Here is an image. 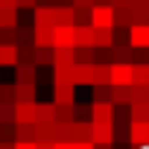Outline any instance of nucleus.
<instances>
[{"mask_svg":"<svg viewBox=\"0 0 149 149\" xmlns=\"http://www.w3.org/2000/svg\"><path fill=\"white\" fill-rule=\"evenodd\" d=\"M129 140L134 146H146L149 143V120H132L129 126Z\"/></svg>","mask_w":149,"mask_h":149,"instance_id":"obj_4","label":"nucleus"},{"mask_svg":"<svg viewBox=\"0 0 149 149\" xmlns=\"http://www.w3.org/2000/svg\"><path fill=\"white\" fill-rule=\"evenodd\" d=\"M15 149H38L35 140H15Z\"/></svg>","mask_w":149,"mask_h":149,"instance_id":"obj_28","label":"nucleus"},{"mask_svg":"<svg viewBox=\"0 0 149 149\" xmlns=\"http://www.w3.org/2000/svg\"><path fill=\"white\" fill-rule=\"evenodd\" d=\"M35 26H56L53 6H35Z\"/></svg>","mask_w":149,"mask_h":149,"instance_id":"obj_17","label":"nucleus"},{"mask_svg":"<svg viewBox=\"0 0 149 149\" xmlns=\"http://www.w3.org/2000/svg\"><path fill=\"white\" fill-rule=\"evenodd\" d=\"M91 140L94 143H111L114 140V126L111 123H91Z\"/></svg>","mask_w":149,"mask_h":149,"instance_id":"obj_9","label":"nucleus"},{"mask_svg":"<svg viewBox=\"0 0 149 149\" xmlns=\"http://www.w3.org/2000/svg\"><path fill=\"white\" fill-rule=\"evenodd\" d=\"M15 123H35V102H15Z\"/></svg>","mask_w":149,"mask_h":149,"instance_id":"obj_12","label":"nucleus"},{"mask_svg":"<svg viewBox=\"0 0 149 149\" xmlns=\"http://www.w3.org/2000/svg\"><path fill=\"white\" fill-rule=\"evenodd\" d=\"M53 18H56V26L76 24V9L73 6H53Z\"/></svg>","mask_w":149,"mask_h":149,"instance_id":"obj_14","label":"nucleus"},{"mask_svg":"<svg viewBox=\"0 0 149 149\" xmlns=\"http://www.w3.org/2000/svg\"><path fill=\"white\" fill-rule=\"evenodd\" d=\"M56 149H76L73 140H56Z\"/></svg>","mask_w":149,"mask_h":149,"instance_id":"obj_30","label":"nucleus"},{"mask_svg":"<svg viewBox=\"0 0 149 149\" xmlns=\"http://www.w3.org/2000/svg\"><path fill=\"white\" fill-rule=\"evenodd\" d=\"M0 6H12V9H18V0H0Z\"/></svg>","mask_w":149,"mask_h":149,"instance_id":"obj_32","label":"nucleus"},{"mask_svg":"<svg viewBox=\"0 0 149 149\" xmlns=\"http://www.w3.org/2000/svg\"><path fill=\"white\" fill-rule=\"evenodd\" d=\"M132 105V120H149V102H129Z\"/></svg>","mask_w":149,"mask_h":149,"instance_id":"obj_24","label":"nucleus"},{"mask_svg":"<svg viewBox=\"0 0 149 149\" xmlns=\"http://www.w3.org/2000/svg\"><path fill=\"white\" fill-rule=\"evenodd\" d=\"M35 123H56V102H35Z\"/></svg>","mask_w":149,"mask_h":149,"instance_id":"obj_13","label":"nucleus"},{"mask_svg":"<svg viewBox=\"0 0 149 149\" xmlns=\"http://www.w3.org/2000/svg\"><path fill=\"white\" fill-rule=\"evenodd\" d=\"M111 102H132V85L123 88V85H111Z\"/></svg>","mask_w":149,"mask_h":149,"instance_id":"obj_21","label":"nucleus"},{"mask_svg":"<svg viewBox=\"0 0 149 149\" xmlns=\"http://www.w3.org/2000/svg\"><path fill=\"white\" fill-rule=\"evenodd\" d=\"M73 85H94V61H76L73 67Z\"/></svg>","mask_w":149,"mask_h":149,"instance_id":"obj_7","label":"nucleus"},{"mask_svg":"<svg viewBox=\"0 0 149 149\" xmlns=\"http://www.w3.org/2000/svg\"><path fill=\"white\" fill-rule=\"evenodd\" d=\"M15 102V85H0V105Z\"/></svg>","mask_w":149,"mask_h":149,"instance_id":"obj_27","label":"nucleus"},{"mask_svg":"<svg viewBox=\"0 0 149 149\" xmlns=\"http://www.w3.org/2000/svg\"><path fill=\"white\" fill-rule=\"evenodd\" d=\"M32 61H35V64H53V53H50L47 47H35V50H32Z\"/></svg>","mask_w":149,"mask_h":149,"instance_id":"obj_23","label":"nucleus"},{"mask_svg":"<svg viewBox=\"0 0 149 149\" xmlns=\"http://www.w3.org/2000/svg\"><path fill=\"white\" fill-rule=\"evenodd\" d=\"M56 120L58 123H73V105H56Z\"/></svg>","mask_w":149,"mask_h":149,"instance_id":"obj_26","label":"nucleus"},{"mask_svg":"<svg viewBox=\"0 0 149 149\" xmlns=\"http://www.w3.org/2000/svg\"><path fill=\"white\" fill-rule=\"evenodd\" d=\"M53 47H76V26L73 24L53 26Z\"/></svg>","mask_w":149,"mask_h":149,"instance_id":"obj_3","label":"nucleus"},{"mask_svg":"<svg viewBox=\"0 0 149 149\" xmlns=\"http://www.w3.org/2000/svg\"><path fill=\"white\" fill-rule=\"evenodd\" d=\"M132 85H149V61L132 64Z\"/></svg>","mask_w":149,"mask_h":149,"instance_id":"obj_18","label":"nucleus"},{"mask_svg":"<svg viewBox=\"0 0 149 149\" xmlns=\"http://www.w3.org/2000/svg\"><path fill=\"white\" fill-rule=\"evenodd\" d=\"M129 47H149V24H132Z\"/></svg>","mask_w":149,"mask_h":149,"instance_id":"obj_8","label":"nucleus"},{"mask_svg":"<svg viewBox=\"0 0 149 149\" xmlns=\"http://www.w3.org/2000/svg\"><path fill=\"white\" fill-rule=\"evenodd\" d=\"M91 123H114V102H94Z\"/></svg>","mask_w":149,"mask_h":149,"instance_id":"obj_6","label":"nucleus"},{"mask_svg":"<svg viewBox=\"0 0 149 149\" xmlns=\"http://www.w3.org/2000/svg\"><path fill=\"white\" fill-rule=\"evenodd\" d=\"M94 47H114V29H97Z\"/></svg>","mask_w":149,"mask_h":149,"instance_id":"obj_22","label":"nucleus"},{"mask_svg":"<svg viewBox=\"0 0 149 149\" xmlns=\"http://www.w3.org/2000/svg\"><path fill=\"white\" fill-rule=\"evenodd\" d=\"M132 102H149V85H132Z\"/></svg>","mask_w":149,"mask_h":149,"instance_id":"obj_25","label":"nucleus"},{"mask_svg":"<svg viewBox=\"0 0 149 149\" xmlns=\"http://www.w3.org/2000/svg\"><path fill=\"white\" fill-rule=\"evenodd\" d=\"M0 149H15V143H0Z\"/></svg>","mask_w":149,"mask_h":149,"instance_id":"obj_33","label":"nucleus"},{"mask_svg":"<svg viewBox=\"0 0 149 149\" xmlns=\"http://www.w3.org/2000/svg\"><path fill=\"white\" fill-rule=\"evenodd\" d=\"M18 64V44H0V67Z\"/></svg>","mask_w":149,"mask_h":149,"instance_id":"obj_16","label":"nucleus"},{"mask_svg":"<svg viewBox=\"0 0 149 149\" xmlns=\"http://www.w3.org/2000/svg\"><path fill=\"white\" fill-rule=\"evenodd\" d=\"M35 61H18L15 64V82H35Z\"/></svg>","mask_w":149,"mask_h":149,"instance_id":"obj_10","label":"nucleus"},{"mask_svg":"<svg viewBox=\"0 0 149 149\" xmlns=\"http://www.w3.org/2000/svg\"><path fill=\"white\" fill-rule=\"evenodd\" d=\"M94 85H111V64H94Z\"/></svg>","mask_w":149,"mask_h":149,"instance_id":"obj_19","label":"nucleus"},{"mask_svg":"<svg viewBox=\"0 0 149 149\" xmlns=\"http://www.w3.org/2000/svg\"><path fill=\"white\" fill-rule=\"evenodd\" d=\"M15 102H35V82H15Z\"/></svg>","mask_w":149,"mask_h":149,"instance_id":"obj_11","label":"nucleus"},{"mask_svg":"<svg viewBox=\"0 0 149 149\" xmlns=\"http://www.w3.org/2000/svg\"><path fill=\"white\" fill-rule=\"evenodd\" d=\"M97 0H73V9H91Z\"/></svg>","mask_w":149,"mask_h":149,"instance_id":"obj_29","label":"nucleus"},{"mask_svg":"<svg viewBox=\"0 0 149 149\" xmlns=\"http://www.w3.org/2000/svg\"><path fill=\"white\" fill-rule=\"evenodd\" d=\"M91 24L97 29H114L117 24V9L111 3H94L91 6Z\"/></svg>","mask_w":149,"mask_h":149,"instance_id":"obj_1","label":"nucleus"},{"mask_svg":"<svg viewBox=\"0 0 149 149\" xmlns=\"http://www.w3.org/2000/svg\"><path fill=\"white\" fill-rule=\"evenodd\" d=\"M73 82H64V79H56L53 82V102L56 105H73L76 102V94H73Z\"/></svg>","mask_w":149,"mask_h":149,"instance_id":"obj_2","label":"nucleus"},{"mask_svg":"<svg viewBox=\"0 0 149 149\" xmlns=\"http://www.w3.org/2000/svg\"><path fill=\"white\" fill-rule=\"evenodd\" d=\"M32 44L35 47H53V26H32Z\"/></svg>","mask_w":149,"mask_h":149,"instance_id":"obj_15","label":"nucleus"},{"mask_svg":"<svg viewBox=\"0 0 149 149\" xmlns=\"http://www.w3.org/2000/svg\"><path fill=\"white\" fill-rule=\"evenodd\" d=\"M111 85H123V88L132 85V64H129V61L111 64Z\"/></svg>","mask_w":149,"mask_h":149,"instance_id":"obj_5","label":"nucleus"},{"mask_svg":"<svg viewBox=\"0 0 149 149\" xmlns=\"http://www.w3.org/2000/svg\"><path fill=\"white\" fill-rule=\"evenodd\" d=\"M0 26H18V9L12 6H0Z\"/></svg>","mask_w":149,"mask_h":149,"instance_id":"obj_20","label":"nucleus"},{"mask_svg":"<svg viewBox=\"0 0 149 149\" xmlns=\"http://www.w3.org/2000/svg\"><path fill=\"white\" fill-rule=\"evenodd\" d=\"M18 9H35V0H18Z\"/></svg>","mask_w":149,"mask_h":149,"instance_id":"obj_31","label":"nucleus"}]
</instances>
